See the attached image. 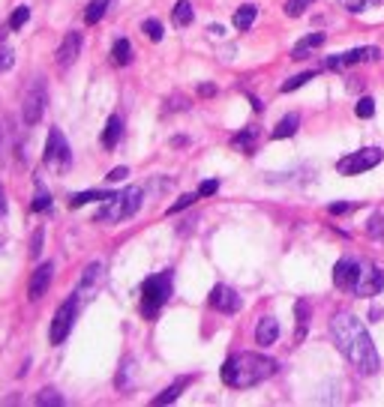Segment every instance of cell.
<instances>
[{
    "instance_id": "cell-42",
    "label": "cell",
    "mask_w": 384,
    "mask_h": 407,
    "mask_svg": "<svg viewBox=\"0 0 384 407\" xmlns=\"http://www.w3.org/2000/svg\"><path fill=\"white\" fill-rule=\"evenodd\" d=\"M39 252H42V231H37V234H33V243H30V255L37 258Z\"/></svg>"
},
{
    "instance_id": "cell-1",
    "label": "cell",
    "mask_w": 384,
    "mask_h": 407,
    "mask_svg": "<svg viewBox=\"0 0 384 407\" xmlns=\"http://www.w3.org/2000/svg\"><path fill=\"white\" fill-rule=\"evenodd\" d=\"M331 333H333L336 347L343 350V356L360 371V375H376L378 366H381V359L376 354V345H372L366 326L360 323L354 314L336 312L333 321H331Z\"/></svg>"
},
{
    "instance_id": "cell-12",
    "label": "cell",
    "mask_w": 384,
    "mask_h": 407,
    "mask_svg": "<svg viewBox=\"0 0 384 407\" xmlns=\"http://www.w3.org/2000/svg\"><path fill=\"white\" fill-rule=\"evenodd\" d=\"M360 267H364V264L352 261V258H343V261L333 267V285L340 291H354L357 279H360Z\"/></svg>"
},
{
    "instance_id": "cell-31",
    "label": "cell",
    "mask_w": 384,
    "mask_h": 407,
    "mask_svg": "<svg viewBox=\"0 0 384 407\" xmlns=\"http://www.w3.org/2000/svg\"><path fill=\"white\" fill-rule=\"evenodd\" d=\"M45 210H51V195L39 186L37 189V198H33V213H45Z\"/></svg>"
},
{
    "instance_id": "cell-34",
    "label": "cell",
    "mask_w": 384,
    "mask_h": 407,
    "mask_svg": "<svg viewBox=\"0 0 384 407\" xmlns=\"http://www.w3.org/2000/svg\"><path fill=\"white\" fill-rule=\"evenodd\" d=\"M366 234L372 236V240H381L384 236V216H372L366 222Z\"/></svg>"
},
{
    "instance_id": "cell-18",
    "label": "cell",
    "mask_w": 384,
    "mask_h": 407,
    "mask_svg": "<svg viewBox=\"0 0 384 407\" xmlns=\"http://www.w3.org/2000/svg\"><path fill=\"white\" fill-rule=\"evenodd\" d=\"M319 45H324V33H309V36H303L297 45H295V51H291V60H303L309 51H315Z\"/></svg>"
},
{
    "instance_id": "cell-26",
    "label": "cell",
    "mask_w": 384,
    "mask_h": 407,
    "mask_svg": "<svg viewBox=\"0 0 384 407\" xmlns=\"http://www.w3.org/2000/svg\"><path fill=\"white\" fill-rule=\"evenodd\" d=\"M105 9H108V4H105V0H90L87 13H84V21H87V25H96V21H103Z\"/></svg>"
},
{
    "instance_id": "cell-40",
    "label": "cell",
    "mask_w": 384,
    "mask_h": 407,
    "mask_svg": "<svg viewBox=\"0 0 384 407\" xmlns=\"http://www.w3.org/2000/svg\"><path fill=\"white\" fill-rule=\"evenodd\" d=\"M354 207H357V204H345L343 201V204H331V213H333V216H343V213H352Z\"/></svg>"
},
{
    "instance_id": "cell-10",
    "label": "cell",
    "mask_w": 384,
    "mask_h": 407,
    "mask_svg": "<svg viewBox=\"0 0 384 407\" xmlns=\"http://www.w3.org/2000/svg\"><path fill=\"white\" fill-rule=\"evenodd\" d=\"M384 288V273L378 267H360V279H357V285H354V293L357 297H378Z\"/></svg>"
},
{
    "instance_id": "cell-36",
    "label": "cell",
    "mask_w": 384,
    "mask_h": 407,
    "mask_svg": "<svg viewBox=\"0 0 384 407\" xmlns=\"http://www.w3.org/2000/svg\"><path fill=\"white\" fill-rule=\"evenodd\" d=\"M15 66V51L6 48V45H0V72H9Z\"/></svg>"
},
{
    "instance_id": "cell-32",
    "label": "cell",
    "mask_w": 384,
    "mask_h": 407,
    "mask_svg": "<svg viewBox=\"0 0 384 407\" xmlns=\"http://www.w3.org/2000/svg\"><path fill=\"white\" fill-rule=\"evenodd\" d=\"M354 114L360 117V120H366V117H372V114H376V99H360L357 102V108H354Z\"/></svg>"
},
{
    "instance_id": "cell-45",
    "label": "cell",
    "mask_w": 384,
    "mask_h": 407,
    "mask_svg": "<svg viewBox=\"0 0 384 407\" xmlns=\"http://www.w3.org/2000/svg\"><path fill=\"white\" fill-rule=\"evenodd\" d=\"M105 4H111V0H105Z\"/></svg>"
},
{
    "instance_id": "cell-20",
    "label": "cell",
    "mask_w": 384,
    "mask_h": 407,
    "mask_svg": "<svg viewBox=\"0 0 384 407\" xmlns=\"http://www.w3.org/2000/svg\"><path fill=\"white\" fill-rule=\"evenodd\" d=\"M255 15H258V6H255V4H243V6L234 13V27H237V30H250L252 21H255Z\"/></svg>"
},
{
    "instance_id": "cell-7",
    "label": "cell",
    "mask_w": 384,
    "mask_h": 407,
    "mask_svg": "<svg viewBox=\"0 0 384 407\" xmlns=\"http://www.w3.org/2000/svg\"><path fill=\"white\" fill-rule=\"evenodd\" d=\"M78 309H82V302H78L75 297L58 305V312H54V318H51V330H49L51 345H63L66 342V335L72 333V321H75Z\"/></svg>"
},
{
    "instance_id": "cell-33",
    "label": "cell",
    "mask_w": 384,
    "mask_h": 407,
    "mask_svg": "<svg viewBox=\"0 0 384 407\" xmlns=\"http://www.w3.org/2000/svg\"><path fill=\"white\" fill-rule=\"evenodd\" d=\"M144 33H148L151 42H162V25L156 18H148L144 21Z\"/></svg>"
},
{
    "instance_id": "cell-41",
    "label": "cell",
    "mask_w": 384,
    "mask_h": 407,
    "mask_svg": "<svg viewBox=\"0 0 384 407\" xmlns=\"http://www.w3.org/2000/svg\"><path fill=\"white\" fill-rule=\"evenodd\" d=\"M127 174H129V168H115V171H111L105 180H108V183H120V180L127 177Z\"/></svg>"
},
{
    "instance_id": "cell-30",
    "label": "cell",
    "mask_w": 384,
    "mask_h": 407,
    "mask_svg": "<svg viewBox=\"0 0 384 407\" xmlns=\"http://www.w3.org/2000/svg\"><path fill=\"white\" fill-rule=\"evenodd\" d=\"M312 75H315V72H300V75H295V78H288V81L282 84V93H291V90L303 87L307 81H312Z\"/></svg>"
},
{
    "instance_id": "cell-15",
    "label": "cell",
    "mask_w": 384,
    "mask_h": 407,
    "mask_svg": "<svg viewBox=\"0 0 384 407\" xmlns=\"http://www.w3.org/2000/svg\"><path fill=\"white\" fill-rule=\"evenodd\" d=\"M51 276H54V267L51 264H39L37 269H33L30 285H27V293H30L33 302L45 297V291H49V285H51Z\"/></svg>"
},
{
    "instance_id": "cell-27",
    "label": "cell",
    "mask_w": 384,
    "mask_h": 407,
    "mask_svg": "<svg viewBox=\"0 0 384 407\" xmlns=\"http://www.w3.org/2000/svg\"><path fill=\"white\" fill-rule=\"evenodd\" d=\"M186 383H189V378H184V380H177L174 383V387H168L162 395H156V399H153V404H172V401H177V395H180V389H184L186 387Z\"/></svg>"
},
{
    "instance_id": "cell-19",
    "label": "cell",
    "mask_w": 384,
    "mask_h": 407,
    "mask_svg": "<svg viewBox=\"0 0 384 407\" xmlns=\"http://www.w3.org/2000/svg\"><path fill=\"white\" fill-rule=\"evenodd\" d=\"M115 192H108V189H87V192H78V195L70 201V207L78 210V207H84L87 201H108Z\"/></svg>"
},
{
    "instance_id": "cell-21",
    "label": "cell",
    "mask_w": 384,
    "mask_h": 407,
    "mask_svg": "<svg viewBox=\"0 0 384 407\" xmlns=\"http://www.w3.org/2000/svg\"><path fill=\"white\" fill-rule=\"evenodd\" d=\"M297 126H300V114H286V117L276 123L274 138H276V141H279V138H291V135L297 132Z\"/></svg>"
},
{
    "instance_id": "cell-8",
    "label": "cell",
    "mask_w": 384,
    "mask_h": 407,
    "mask_svg": "<svg viewBox=\"0 0 384 407\" xmlns=\"http://www.w3.org/2000/svg\"><path fill=\"white\" fill-rule=\"evenodd\" d=\"M381 150L378 147H364V150H357V153H348L345 159H340L336 162V171L340 174H364V171H369V168H376L378 162H381Z\"/></svg>"
},
{
    "instance_id": "cell-25",
    "label": "cell",
    "mask_w": 384,
    "mask_h": 407,
    "mask_svg": "<svg viewBox=\"0 0 384 407\" xmlns=\"http://www.w3.org/2000/svg\"><path fill=\"white\" fill-rule=\"evenodd\" d=\"M255 138H258V129H255V126H246L241 135H234V138H231V144H234V147H241L243 153H252Z\"/></svg>"
},
{
    "instance_id": "cell-5",
    "label": "cell",
    "mask_w": 384,
    "mask_h": 407,
    "mask_svg": "<svg viewBox=\"0 0 384 407\" xmlns=\"http://www.w3.org/2000/svg\"><path fill=\"white\" fill-rule=\"evenodd\" d=\"M42 159H45V165H49L51 171H58V174L70 171V165H72V150H70V144H66V138H63L60 129H49V141H45Z\"/></svg>"
},
{
    "instance_id": "cell-39",
    "label": "cell",
    "mask_w": 384,
    "mask_h": 407,
    "mask_svg": "<svg viewBox=\"0 0 384 407\" xmlns=\"http://www.w3.org/2000/svg\"><path fill=\"white\" fill-rule=\"evenodd\" d=\"M340 4L348 9V13H360V9H364V6L369 4V0H340Z\"/></svg>"
},
{
    "instance_id": "cell-9",
    "label": "cell",
    "mask_w": 384,
    "mask_h": 407,
    "mask_svg": "<svg viewBox=\"0 0 384 407\" xmlns=\"http://www.w3.org/2000/svg\"><path fill=\"white\" fill-rule=\"evenodd\" d=\"M103 281H105V267L99 261H90L82 273V281H78V288H75V300L84 305L90 297H96V291L103 288Z\"/></svg>"
},
{
    "instance_id": "cell-17",
    "label": "cell",
    "mask_w": 384,
    "mask_h": 407,
    "mask_svg": "<svg viewBox=\"0 0 384 407\" xmlns=\"http://www.w3.org/2000/svg\"><path fill=\"white\" fill-rule=\"evenodd\" d=\"M120 135H123V120L117 114H111L108 123H105V132H103V147H105V150H115Z\"/></svg>"
},
{
    "instance_id": "cell-2",
    "label": "cell",
    "mask_w": 384,
    "mask_h": 407,
    "mask_svg": "<svg viewBox=\"0 0 384 407\" xmlns=\"http://www.w3.org/2000/svg\"><path fill=\"white\" fill-rule=\"evenodd\" d=\"M276 359L264 354H234L222 363V383L231 389H250L276 375Z\"/></svg>"
},
{
    "instance_id": "cell-43",
    "label": "cell",
    "mask_w": 384,
    "mask_h": 407,
    "mask_svg": "<svg viewBox=\"0 0 384 407\" xmlns=\"http://www.w3.org/2000/svg\"><path fill=\"white\" fill-rule=\"evenodd\" d=\"M198 93H201V96H213V93H217V87H213V84H201Z\"/></svg>"
},
{
    "instance_id": "cell-35",
    "label": "cell",
    "mask_w": 384,
    "mask_h": 407,
    "mask_svg": "<svg viewBox=\"0 0 384 407\" xmlns=\"http://www.w3.org/2000/svg\"><path fill=\"white\" fill-rule=\"evenodd\" d=\"M37 404H54V407H60L63 404V395H58V389H42L37 395Z\"/></svg>"
},
{
    "instance_id": "cell-22",
    "label": "cell",
    "mask_w": 384,
    "mask_h": 407,
    "mask_svg": "<svg viewBox=\"0 0 384 407\" xmlns=\"http://www.w3.org/2000/svg\"><path fill=\"white\" fill-rule=\"evenodd\" d=\"M111 60H115L117 66H129V60H132V45H129V39H117L115 42V48H111Z\"/></svg>"
},
{
    "instance_id": "cell-29",
    "label": "cell",
    "mask_w": 384,
    "mask_h": 407,
    "mask_svg": "<svg viewBox=\"0 0 384 407\" xmlns=\"http://www.w3.org/2000/svg\"><path fill=\"white\" fill-rule=\"evenodd\" d=\"M30 21V6H15V13H13V18H9V27L13 30H21Z\"/></svg>"
},
{
    "instance_id": "cell-3",
    "label": "cell",
    "mask_w": 384,
    "mask_h": 407,
    "mask_svg": "<svg viewBox=\"0 0 384 407\" xmlns=\"http://www.w3.org/2000/svg\"><path fill=\"white\" fill-rule=\"evenodd\" d=\"M139 207H141V189L139 186H127L123 192H115V195L99 207L96 222H108V225L111 222H123V219L135 216Z\"/></svg>"
},
{
    "instance_id": "cell-11",
    "label": "cell",
    "mask_w": 384,
    "mask_h": 407,
    "mask_svg": "<svg viewBox=\"0 0 384 407\" xmlns=\"http://www.w3.org/2000/svg\"><path fill=\"white\" fill-rule=\"evenodd\" d=\"M378 48H372V45H366V48H354L348 54H333V58L324 60V69H345V66H354L360 60H376L378 58Z\"/></svg>"
},
{
    "instance_id": "cell-23",
    "label": "cell",
    "mask_w": 384,
    "mask_h": 407,
    "mask_svg": "<svg viewBox=\"0 0 384 407\" xmlns=\"http://www.w3.org/2000/svg\"><path fill=\"white\" fill-rule=\"evenodd\" d=\"M295 314H297V333H295V338H297V342H303V335H307V326H309V302L307 300H297Z\"/></svg>"
},
{
    "instance_id": "cell-14",
    "label": "cell",
    "mask_w": 384,
    "mask_h": 407,
    "mask_svg": "<svg viewBox=\"0 0 384 407\" xmlns=\"http://www.w3.org/2000/svg\"><path fill=\"white\" fill-rule=\"evenodd\" d=\"M210 305L222 314H234L241 312V297H237V291L229 288V285H217L210 291Z\"/></svg>"
},
{
    "instance_id": "cell-4",
    "label": "cell",
    "mask_w": 384,
    "mask_h": 407,
    "mask_svg": "<svg viewBox=\"0 0 384 407\" xmlns=\"http://www.w3.org/2000/svg\"><path fill=\"white\" fill-rule=\"evenodd\" d=\"M172 291H174V279H172V269L165 273H156L141 285V312L144 318H156L162 305L172 300Z\"/></svg>"
},
{
    "instance_id": "cell-28",
    "label": "cell",
    "mask_w": 384,
    "mask_h": 407,
    "mask_svg": "<svg viewBox=\"0 0 384 407\" xmlns=\"http://www.w3.org/2000/svg\"><path fill=\"white\" fill-rule=\"evenodd\" d=\"M312 4H315V0H288V4H286V15L288 18H297V15L307 13Z\"/></svg>"
},
{
    "instance_id": "cell-6",
    "label": "cell",
    "mask_w": 384,
    "mask_h": 407,
    "mask_svg": "<svg viewBox=\"0 0 384 407\" xmlns=\"http://www.w3.org/2000/svg\"><path fill=\"white\" fill-rule=\"evenodd\" d=\"M45 105H49V90H45L42 78H33V84L25 93V105H21V120H25V126H37L42 120Z\"/></svg>"
},
{
    "instance_id": "cell-38",
    "label": "cell",
    "mask_w": 384,
    "mask_h": 407,
    "mask_svg": "<svg viewBox=\"0 0 384 407\" xmlns=\"http://www.w3.org/2000/svg\"><path fill=\"white\" fill-rule=\"evenodd\" d=\"M217 189H219V180H205V183L198 186V195H201V198H207V195H213Z\"/></svg>"
},
{
    "instance_id": "cell-16",
    "label": "cell",
    "mask_w": 384,
    "mask_h": 407,
    "mask_svg": "<svg viewBox=\"0 0 384 407\" xmlns=\"http://www.w3.org/2000/svg\"><path fill=\"white\" fill-rule=\"evenodd\" d=\"M279 338V323H276V318H262L258 321V326H255V342L258 345H274Z\"/></svg>"
},
{
    "instance_id": "cell-44",
    "label": "cell",
    "mask_w": 384,
    "mask_h": 407,
    "mask_svg": "<svg viewBox=\"0 0 384 407\" xmlns=\"http://www.w3.org/2000/svg\"><path fill=\"white\" fill-rule=\"evenodd\" d=\"M6 216V195H4V189H0V219Z\"/></svg>"
},
{
    "instance_id": "cell-13",
    "label": "cell",
    "mask_w": 384,
    "mask_h": 407,
    "mask_svg": "<svg viewBox=\"0 0 384 407\" xmlns=\"http://www.w3.org/2000/svg\"><path fill=\"white\" fill-rule=\"evenodd\" d=\"M82 45H84V36L78 30H72V33H66L63 36V42H60V48H58V66L60 69H66V66H72L75 60H78V54H82Z\"/></svg>"
},
{
    "instance_id": "cell-37",
    "label": "cell",
    "mask_w": 384,
    "mask_h": 407,
    "mask_svg": "<svg viewBox=\"0 0 384 407\" xmlns=\"http://www.w3.org/2000/svg\"><path fill=\"white\" fill-rule=\"evenodd\" d=\"M196 198L198 195H180L172 207H168V216H174V213H180V210H186V207H192V204H196Z\"/></svg>"
},
{
    "instance_id": "cell-24",
    "label": "cell",
    "mask_w": 384,
    "mask_h": 407,
    "mask_svg": "<svg viewBox=\"0 0 384 407\" xmlns=\"http://www.w3.org/2000/svg\"><path fill=\"white\" fill-rule=\"evenodd\" d=\"M172 18H174V25H177V27L192 25V18H196V15H192V4H189V0H177Z\"/></svg>"
}]
</instances>
